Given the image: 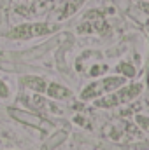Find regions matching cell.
<instances>
[{"label": "cell", "instance_id": "9", "mask_svg": "<svg viewBox=\"0 0 149 150\" xmlns=\"http://www.w3.org/2000/svg\"><path fill=\"white\" fill-rule=\"evenodd\" d=\"M107 70H109V67H107V65H97V67H93V68L90 70V75H91V77H97V75L105 74Z\"/></svg>", "mask_w": 149, "mask_h": 150}, {"label": "cell", "instance_id": "3", "mask_svg": "<svg viewBox=\"0 0 149 150\" xmlns=\"http://www.w3.org/2000/svg\"><path fill=\"white\" fill-rule=\"evenodd\" d=\"M54 30H56V26H53L49 23H21V25H18L7 32V38H11V40H30V38L49 35Z\"/></svg>", "mask_w": 149, "mask_h": 150}, {"label": "cell", "instance_id": "6", "mask_svg": "<svg viewBox=\"0 0 149 150\" xmlns=\"http://www.w3.org/2000/svg\"><path fill=\"white\" fill-rule=\"evenodd\" d=\"M46 96L51 100H69V98H72V91L58 82H47Z\"/></svg>", "mask_w": 149, "mask_h": 150}, {"label": "cell", "instance_id": "7", "mask_svg": "<svg viewBox=\"0 0 149 150\" xmlns=\"http://www.w3.org/2000/svg\"><path fill=\"white\" fill-rule=\"evenodd\" d=\"M116 72H117V74H121L123 77H126V79L135 77V68H133L130 63H126V61H121V63L116 67Z\"/></svg>", "mask_w": 149, "mask_h": 150}, {"label": "cell", "instance_id": "4", "mask_svg": "<svg viewBox=\"0 0 149 150\" xmlns=\"http://www.w3.org/2000/svg\"><path fill=\"white\" fill-rule=\"evenodd\" d=\"M9 115L21 122V124H27V126H32V127H42L44 126V119L42 117H37L35 113H30V112H25V110H18V108H7Z\"/></svg>", "mask_w": 149, "mask_h": 150}, {"label": "cell", "instance_id": "2", "mask_svg": "<svg viewBox=\"0 0 149 150\" xmlns=\"http://www.w3.org/2000/svg\"><path fill=\"white\" fill-rule=\"evenodd\" d=\"M126 84V77L123 75H116V77H105L100 80H95L91 84H88L82 91H81V100L82 101H93L107 93H112L116 89H119L121 86Z\"/></svg>", "mask_w": 149, "mask_h": 150}, {"label": "cell", "instance_id": "8", "mask_svg": "<svg viewBox=\"0 0 149 150\" xmlns=\"http://www.w3.org/2000/svg\"><path fill=\"white\" fill-rule=\"evenodd\" d=\"M135 120H137L139 127L149 134V117H146V115H137V117H135Z\"/></svg>", "mask_w": 149, "mask_h": 150}, {"label": "cell", "instance_id": "10", "mask_svg": "<svg viewBox=\"0 0 149 150\" xmlns=\"http://www.w3.org/2000/svg\"><path fill=\"white\" fill-rule=\"evenodd\" d=\"M9 96H11V89H9V86L0 79V98H2V100H7Z\"/></svg>", "mask_w": 149, "mask_h": 150}, {"label": "cell", "instance_id": "5", "mask_svg": "<svg viewBox=\"0 0 149 150\" xmlns=\"http://www.w3.org/2000/svg\"><path fill=\"white\" fill-rule=\"evenodd\" d=\"M19 86H23L25 89L34 91L37 94H46L47 80L44 77H39V75H25V77L19 79Z\"/></svg>", "mask_w": 149, "mask_h": 150}, {"label": "cell", "instance_id": "1", "mask_svg": "<svg viewBox=\"0 0 149 150\" xmlns=\"http://www.w3.org/2000/svg\"><path fill=\"white\" fill-rule=\"evenodd\" d=\"M142 91V86L140 84H125L121 86L119 89L112 91V93H107L95 101V107L98 108H112V107H119V105H125V103H130L132 100H135Z\"/></svg>", "mask_w": 149, "mask_h": 150}]
</instances>
